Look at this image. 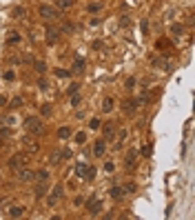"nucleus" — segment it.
Segmentation results:
<instances>
[{
  "label": "nucleus",
  "instance_id": "9",
  "mask_svg": "<svg viewBox=\"0 0 195 220\" xmlns=\"http://www.w3.org/2000/svg\"><path fill=\"white\" fill-rule=\"evenodd\" d=\"M22 213H24V207H11L9 209V216L11 218H22Z\"/></svg>",
  "mask_w": 195,
  "mask_h": 220
},
{
  "label": "nucleus",
  "instance_id": "13",
  "mask_svg": "<svg viewBox=\"0 0 195 220\" xmlns=\"http://www.w3.org/2000/svg\"><path fill=\"white\" fill-rule=\"evenodd\" d=\"M102 154H104V140H98V142H95V156L100 158Z\"/></svg>",
  "mask_w": 195,
  "mask_h": 220
},
{
  "label": "nucleus",
  "instance_id": "21",
  "mask_svg": "<svg viewBox=\"0 0 195 220\" xmlns=\"http://www.w3.org/2000/svg\"><path fill=\"white\" fill-rule=\"evenodd\" d=\"M58 5H60V9H69V7L73 5V0H60Z\"/></svg>",
  "mask_w": 195,
  "mask_h": 220
},
{
  "label": "nucleus",
  "instance_id": "3",
  "mask_svg": "<svg viewBox=\"0 0 195 220\" xmlns=\"http://www.w3.org/2000/svg\"><path fill=\"white\" fill-rule=\"evenodd\" d=\"M87 209L91 211V216H98V213L102 211V202L98 200V198H91V200L87 202Z\"/></svg>",
  "mask_w": 195,
  "mask_h": 220
},
{
  "label": "nucleus",
  "instance_id": "37",
  "mask_svg": "<svg viewBox=\"0 0 195 220\" xmlns=\"http://www.w3.org/2000/svg\"><path fill=\"white\" fill-rule=\"evenodd\" d=\"M7 125H9V127L16 125V116H9V118H7Z\"/></svg>",
  "mask_w": 195,
  "mask_h": 220
},
{
  "label": "nucleus",
  "instance_id": "1",
  "mask_svg": "<svg viewBox=\"0 0 195 220\" xmlns=\"http://www.w3.org/2000/svg\"><path fill=\"white\" fill-rule=\"evenodd\" d=\"M24 165H27V156H24V154H16V156H11V160H9V167H11L13 171H20Z\"/></svg>",
  "mask_w": 195,
  "mask_h": 220
},
{
  "label": "nucleus",
  "instance_id": "34",
  "mask_svg": "<svg viewBox=\"0 0 195 220\" xmlns=\"http://www.w3.org/2000/svg\"><path fill=\"white\" fill-rule=\"evenodd\" d=\"M13 78H16L13 71H7V73H5V80H13Z\"/></svg>",
  "mask_w": 195,
  "mask_h": 220
},
{
  "label": "nucleus",
  "instance_id": "36",
  "mask_svg": "<svg viewBox=\"0 0 195 220\" xmlns=\"http://www.w3.org/2000/svg\"><path fill=\"white\" fill-rule=\"evenodd\" d=\"M149 154H151V147H149V144L142 147V156H149Z\"/></svg>",
  "mask_w": 195,
  "mask_h": 220
},
{
  "label": "nucleus",
  "instance_id": "29",
  "mask_svg": "<svg viewBox=\"0 0 195 220\" xmlns=\"http://www.w3.org/2000/svg\"><path fill=\"white\" fill-rule=\"evenodd\" d=\"M20 105H22V100H20V98H13V100H11V107H13V109H18Z\"/></svg>",
  "mask_w": 195,
  "mask_h": 220
},
{
  "label": "nucleus",
  "instance_id": "15",
  "mask_svg": "<svg viewBox=\"0 0 195 220\" xmlns=\"http://www.w3.org/2000/svg\"><path fill=\"white\" fill-rule=\"evenodd\" d=\"M73 69H76V71H84V60H82L80 56L76 58V65H73Z\"/></svg>",
  "mask_w": 195,
  "mask_h": 220
},
{
  "label": "nucleus",
  "instance_id": "35",
  "mask_svg": "<svg viewBox=\"0 0 195 220\" xmlns=\"http://www.w3.org/2000/svg\"><path fill=\"white\" fill-rule=\"evenodd\" d=\"M184 29H182V24H173V34H182Z\"/></svg>",
  "mask_w": 195,
  "mask_h": 220
},
{
  "label": "nucleus",
  "instance_id": "23",
  "mask_svg": "<svg viewBox=\"0 0 195 220\" xmlns=\"http://www.w3.org/2000/svg\"><path fill=\"white\" fill-rule=\"evenodd\" d=\"M22 16H24V9L22 7H16L13 9V18H22Z\"/></svg>",
  "mask_w": 195,
  "mask_h": 220
},
{
  "label": "nucleus",
  "instance_id": "18",
  "mask_svg": "<svg viewBox=\"0 0 195 220\" xmlns=\"http://www.w3.org/2000/svg\"><path fill=\"white\" fill-rule=\"evenodd\" d=\"M36 178H38L40 182H47V180H49V171H40V174H36Z\"/></svg>",
  "mask_w": 195,
  "mask_h": 220
},
{
  "label": "nucleus",
  "instance_id": "28",
  "mask_svg": "<svg viewBox=\"0 0 195 220\" xmlns=\"http://www.w3.org/2000/svg\"><path fill=\"white\" fill-rule=\"evenodd\" d=\"M104 136H109V138L113 136V125H107V127H104Z\"/></svg>",
  "mask_w": 195,
  "mask_h": 220
},
{
  "label": "nucleus",
  "instance_id": "14",
  "mask_svg": "<svg viewBox=\"0 0 195 220\" xmlns=\"http://www.w3.org/2000/svg\"><path fill=\"white\" fill-rule=\"evenodd\" d=\"M109 196H111V198H122V187H111V191H109Z\"/></svg>",
  "mask_w": 195,
  "mask_h": 220
},
{
  "label": "nucleus",
  "instance_id": "25",
  "mask_svg": "<svg viewBox=\"0 0 195 220\" xmlns=\"http://www.w3.org/2000/svg\"><path fill=\"white\" fill-rule=\"evenodd\" d=\"M62 29L71 34V31H73V29H76V27H73V22H64V24H62Z\"/></svg>",
  "mask_w": 195,
  "mask_h": 220
},
{
  "label": "nucleus",
  "instance_id": "33",
  "mask_svg": "<svg viewBox=\"0 0 195 220\" xmlns=\"http://www.w3.org/2000/svg\"><path fill=\"white\" fill-rule=\"evenodd\" d=\"M122 191H131V193H133V191H135V185H133V182H129V185H127L124 189H122Z\"/></svg>",
  "mask_w": 195,
  "mask_h": 220
},
{
  "label": "nucleus",
  "instance_id": "32",
  "mask_svg": "<svg viewBox=\"0 0 195 220\" xmlns=\"http://www.w3.org/2000/svg\"><path fill=\"white\" fill-rule=\"evenodd\" d=\"M49 113H51V105H44L42 107V116H49Z\"/></svg>",
  "mask_w": 195,
  "mask_h": 220
},
{
  "label": "nucleus",
  "instance_id": "26",
  "mask_svg": "<svg viewBox=\"0 0 195 220\" xmlns=\"http://www.w3.org/2000/svg\"><path fill=\"white\" fill-rule=\"evenodd\" d=\"M56 76H60V78H67V76H69V71H67V69H56Z\"/></svg>",
  "mask_w": 195,
  "mask_h": 220
},
{
  "label": "nucleus",
  "instance_id": "22",
  "mask_svg": "<svg viewBox=\"0 0 195 220\" xmlns=\"http://www.w3.org/2000/svg\"><path fill=\"white\" fill-rule=\"evenodd\" d=\"M138 102H149V91H142L140 98H138Z\"/></svg>",
  "mask_w": 195,
  "mask_h": 220
},
{
  "label": "nucleus",
  "instance_id": "11",
  "mask_svg": "<svg viewBox=\"0 0 195 220\" xmlns=\"http://www.w3.org/2000/svg\"><path fill=\"white\" fill-rule=\"evenodd\" d=\"M111 109H113V98H104V102H102V111L109 113Z\"/></svg>",
  "mask_w": 195,
  "mask_h": 220
},
{
  "label": "nucleus",
  "instance_id": "5",
  "mask_svg": "<svg viewBox=\"0 0 195 220\" xmlns=\"http://www.w3.org/2000/svg\"><path fill=\"white\" fill-rule=\"evenodd\" d=\"M60 193H62V189L60 187H56L53 191H51V196H49V198H47V202H49V207H53L58 200H60Z\"/></svg>",
  "mask_w": 195,
  "mask_h": 220
},
{
  "label": "nucleus",
  "instance_id": "31",
  "mask_svg": "<svg viewBox=\"0 0 195 220\" xmlns=\"http://www.w3.org/2000/svg\"><path fill=\"white\" fill-rule=\"evenodd\" d=\"M78 89H80V85H78V82H73V85H71V87H69V93H76V91H78Z\"/></svg>",
  "mask_w": 195,
  "mask_h": 220
},
{
  "label": "nucleus",
  "instance_id": "16",
  "mask_svg": "<svg viewBox=\"0 0 195 220\" xmlns=\"http://www.w3.org/2000/svg\"><path fill=\"white\" fill-rule=\"evenodd\" d=\"M76 142H78V144H84V142H87V134H84V131H78V134H76Z\"/></svg>",
  "mask_w": 195,
  "mask_h": 220
},
{
  "label": "nucleus",
  "instance_id": "7",
  "mask_svg": "<svg viewBox=\"0 0 195 220\" xmlns=\"http://www.w3.org/2000/svg\"><path fill=\"white\" fill-rule=\"evenodd\" d=\"M135 100H124V102H122V111H124V113H133L135 111Z\"/></svg>",
  "mask_w": 195,
  "mask_h": 220
},
{
  "label": "nucleus",
  "instance_id": "12",
  "mask_svg": "<svg viewBox=\"0 0 195 220\" xmlns=\"http://www.w3.org/2000/svg\"><path fill=\"white\" fill-rule=\"evenodd\" d=\"M69 136H71V129H69V127H60V129H58V138L67 140Z\"/></svg>",
  "mask_w": 195,
  "mask_h": 220
},
{
  "label": "nucleus",
  "instance_id": "6",
  "mask_svg": "<svg viewBox=\"0 0 195 220\" xmlns=\"http://www.w3.org/2000/svg\"><path fill=\"white\" fill-rule=\"evenodd\" d=\"M18 174H20L18 178H20L22 182H29V180H33V178H36V174H33V171H29V169H20Z\"/></svg>",
  "mask_w": 195,
  "mask_h": 220
},
{
  "label": "nucleus",
  "instance_id": "30",
  "mask_svg": "<svg viewBox=\"0 0 195 220\" xmlns=\"http://www.w3.org/2000/svg\"><path fill=\"white\" fill-rule=\"evenodd\" d=\"M11 34H13V36H11V38H9V45H16V42H18V40H20V36H16V31H11Z\"/></svg>",
  "mask_w": 195,
  "mask_h": 220
},
{
  "label": "nucleus",
  "instance_id": "24",
  "mask_svg": "<svg viewBox=\"0 0 195 220\" xmlns=\"http://www.w3.org/2000/svg\"><path fill=\"white\" fill-rule=\"evenodd\" d=\"M124 87H127V89H135V78H129V80L124 82Z\"/></svg>",
  "mask_w": 195,
  "mask_h": 220
},
{
  "label": "nucleus",
  "instance_id": "10",
  "mask_svg": "<svg viewBox=\"0 0 195 220\" xmlns=\"http://www.w3.org/2000/svg\"><path fill=\"white\" fill-rule=\"evenodd\" d=\"M87 169H89V167H87L84 162H78V165H76V174L84 178V176H87Z\"/></svg>",
  "mask_w": 195,
  "mask_h": 220
},
{
  "label": "nucleus",
  "instance_id": "38",
  "mask_svg": "<svg viewBox=\"0 0 195 220\" xmlns=\"http://www.w3.org/2000/svg\"><path fill=\"white\" fill-rule=\"evenodd\" d=\"M5 102H7V98H5V96H0V105H5Z\"/></svg>",
  "mask_w": 195,
  "mask_h": 220
},
{
  "label": "nucleus",
  "instance_id": "27",
  "mask_svg": "<svg viewBox=\"0 0 195 220\" xmlns=\"http://www.w3.org/2000/svg\"><path fill=\"white\" fill-rule=\"evenodd\" d=\"M89 127H91V129H98V127H100V120H98V118H93V120L89 122Z\"/></svg>",
  "mask_w": 195,
  "mask_h": 220
},
{
  "label": "nucleus",
  "instance_id": "17",
  "mask_svg": "<svg viewBox=\"0 0 195 220\" xmlns=\"http://www.w3.org/2000/svg\"><path fill=\"white\" fill-rule=\"evenodd\" d=\"M44 191H47V185L42 182L40 187H36V198H42V196H44Z\"/></svg>",
  "mask_w": 195,
  "mask_h": 220
},
{
  "label": "nucleus",
  "instance_id": "20",
  "mask_svg": "<svg viewBox=\"0 0 195 220\" xmlns=\"http://www.w3.org/2000/svg\"><path fill=\"white\" fill-rule=\"evenodd\" d=\"M127 167H129V169L135 167V154H129V158H127Z\"/></svg>",
  "mask_w": 195,
  "mask_h": 220
},
{
  "label": "nucleus",
  "instance_id": "19",
  "mask_svg": "<svg viewBox=\"0 0 195 220\" xmlns=\"http://www.w3.org/2000/svg\"><path fill=\"white\" fill-rule=\"evenodd\" d=\"M33 67H36V71H38V73H44V71H47V65H44L42 60H40V62H36Z\"/></svg>",
  "mask_w": 195,
  "mask_h": 220
},
{
  "label": "nucleus",
  "instance_id": "2",
  "mask_svg": "<svg viewBox=\"0 0 195 220\" xmlns=\"http://www.w3.org/2000/svg\"><path fill=\"white\" fill-rule=\"evenodd\" d=\"M27 129H29L31 134H42V131H44V125H42L38 118H29V120H27Z\"/></svg>",
  "mask_w": 195,
  "mask_h": 220
},
{
  "label": "nucleus",
  "instance_id": "4",
  "mask_svg": "<svg viewBox=\"0 0 195 220\" xmlns=\"http://www.w3.org/2000/svg\"><path fill=\"white\" fill-rule=\"evenodd\" d=\"M40 16H42L44 20H49V18H56L58 11H56L53 7H49V5H42V7H40Z\"/></svg>",
  "mask_w": 195,
  "mask_h": 220
},
{
  "label": "nucleus",
  "instance_id": "8",
  "mask_svg": "<svg viewBox=\"0 0 195 220\" xmlns=\"http://www.w3.org/2000/svg\"><path fill=\"white\" fill-rule=\"evenodd\" d=\"M58 34H60L58 29H51V27H49V29H47V42H49V45H53L56 38H58Z\"/></svg>",
  "mask_w": 195,
  "mask_h": 220
}]
</instances>
